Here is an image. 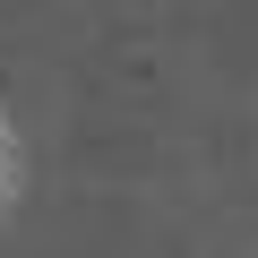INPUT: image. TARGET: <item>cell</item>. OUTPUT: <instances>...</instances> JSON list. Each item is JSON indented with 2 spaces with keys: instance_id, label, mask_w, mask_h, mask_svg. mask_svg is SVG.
<instances>
[{
  "instance_id": "1",
  "label": "cell",
  "mask_w": 258,
  "mask_h": 258,
  "mask_svg": "<svg viewBox=\"0 0 258 258\" xmlns=\"http://www.w3.org/2000/svg\"><path fill=\"white\" fill-rule=\"evenodd\" d=\"M18 189H26V147H18V129H9V112H0V215L18 207Z\"/></svg>"
}]
</instances>
